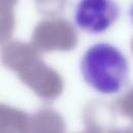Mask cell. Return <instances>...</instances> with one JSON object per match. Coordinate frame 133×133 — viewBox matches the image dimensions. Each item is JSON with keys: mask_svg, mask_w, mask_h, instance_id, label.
<instances>
[{"mask_svg": "<svg viewBox=\"0 0 133 133\" xmlns=\"http://www.w3.org/2000/svg\"><path fill=\"white\" fill-rule=\"evenodd\" d=\"M0 61L44 101H54L63 91L62 77L43 60L32 44L8 41L0 49Z\"/></svg>", "mask_w": 133, "mask_h": 133, "instance_id": "1", "label": "cell"}, {"mask_svg": "<svg viewBox=\"0 0 133 133\" xmlns=\"http://www.w3.org/2000/svg\"><path fill=\"white\" fill-rule=\"evenodd\" d=\"M83 80L103 95L118 92L128 78V62L114 46L99 43L89 47L80 62Z\"/></svg>", "mask_w": 133, "mask_h": 133, "instance_id": "2", "label": "cell"}, {"mask_svg": "<svg viewBox=\"0 0 133 133\" xmlns=\"http://www.w3.org/2000/svg\"><path fill=\"white\" fill-rule=\"evenodd\" d=\"M78 32L66 19L48 18L36 24L31 44L39 52H69L78 44Z\"/></svg>", "mask_w": 133, "mask_h": 133, "instance_id": "3", "label": "cell"}, {"mask_svg": "<svg viewBox=\"0 0 133 133\" xmlns=\"http://www.w3.org/2000/svg\"><path fill=\"white\" fill-rule=\"evenodd\" d=\"M118 15L119 9L114 0H79L74 19L83 31L99 34L108 30Z\"/></svg>", "mask_w": 133, "mask_h": 133, "instance_id": "4", "label": "cell"}, {"mask_svg": "<svg viewBox=\"0 0 133 133\" xmlns=\"http://www.w3.org/2000/svg\"><path fill=\"white\" fill-rule=\"evenodd\" d=\"M29 133H65V122L59 112L44 107L31 116Z\"/></svg>", "mask_w": 133, "mask_h": 133, "instance_id": "5", "label": "cell"}, {"mask_svg": "<svg viewBox=\"0 0 133 133\" xmlns=\"http://www.w3.org/2000/svg\"><path fill=\"white\" fill-rule=\"evenodd\" d=\"M30 119L27 112L0 103V133H29Z\"/></svg>", "mask_w": 133, "mask_h": 133, "instance_id": "6", "label": "cell"}, {"mask_svg": "<svg viewBox=\"0 0 133 133\" xmlns=\"http://www.w3.org/2000/svg\"><path fill=\"white\" fill-rule=\"evenodd\" d=\"M15 26V11H0V45L9 41L14 33Z\"/></svg>", "mask_w": 133, "mask_h": 133, "instance_id": "7", "label": "cell"}, {"mask_svg": "<svg viewBox=\"0 0 133 133\" xmlns=\"http://www.w3.org/2000/svg\"><path fill=\"white\" fill-rule=\"evenodd\" d=\"M39 12L47 16H55L64 9L66 0H34Z\"/></svg>", "mask_w": 133, "mask_h": 133, "instance_id": "8", "label": "cell"}, {"mask_svg": "<svg viewBox=\"0 0 133 133\" xmlns=\"http://www.w3.org/2000/svg\"><path fill=\"white\" fill-rule=\"evenodd\" d=\"M116 108L123 114L133 117V89L117 100Z\"/></svg>", "mask_w": 133, "mask_h": 133, "instance_id": "9", "label": "cell"}, {"mask_svg": "<svg viewBox=\"0 0 133 133\" xmlns=\"http://www.w3.org/2000/svg\"><path fill=\"white\" fill-rule=\"evenodd\" d=\"M19 0H0V11H15Z\"/></svg>", "mask_w": 133, "mask_h": 133, "instance_id": "10", "label": "cell"}, {"mask_svg": "<svg viewBox=\"0 0 133 133\" xmlns=\"http://www.w3.org/2000/svg\"><path fill=\"white\" fill-rule=\"evenodd\" d=\"M130 16H131V19H132V22H133V5H132V8L130 10Z\"/></svg>", "mask_w": 133, "mask_h": 133, "instance_id": "11", "label": "cell"}, {"mask_svg": "<svg viewBox=\"0 0 133 133\" xmlns=\"http://www.w3.org/2000/svg\"><path fill=\"white\" fill-rule=\"evenodd\" d=\"M131 48H132V51H133V39H132V43H131Z\"/></svg>", "mask_w": 133, "mask_h": 133, "instance_id": "12", "label": "cell"}]
</instances>
